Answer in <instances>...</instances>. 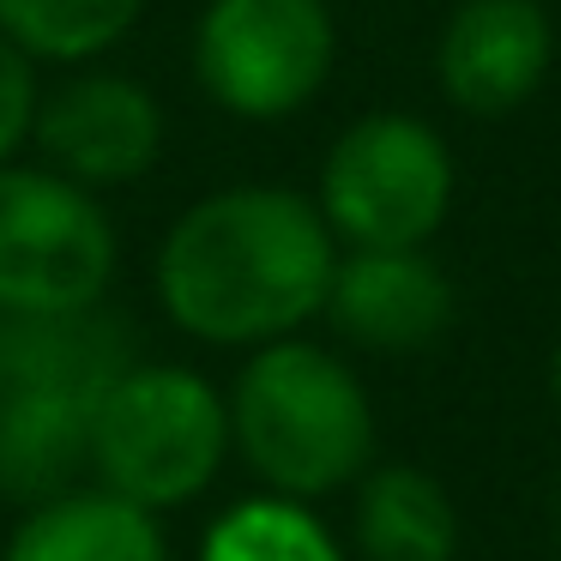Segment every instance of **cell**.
<instances>
[{
    "instance_id": "1",
    "label": "cell",
    "mask_w": 561,
    "mask_h": 561,
    "mask_svg": "<svg viewBox=\"0 0 561 561\" xmlns=\"http://www.w3.org/2000/svg\"><path fill=\"white\" fill-rule=\"evenodd\" d=\"M339 236L314 194L236 182L194 199L158 242V302L187 339L260 351L296 339L327 308Z\"/></svg>"
},
{
    "instance_id": "14",
    "label": "cell",
    "mask_w": 561,
    "mask_h": 561,
    "mask_svg": "<svg viewBox=\"0 0 561 561\" xmlns=\"http://www.w3.org/2000/svg\"><path fill=\"white\" fill-rule=\"evenodd\" d=\"M146 19V0H0V37L37 67H91L122 49Z\"/></svg>"
},
{
    "instance_id": "12",
    "label": "cell",
    "mask_w": 561,
    "mask_h": 561,
    "mask_svg": "<svg viewBox=\"0 0 561 561\" xmlns=\"http://www.w3.org/2000/svg\"><path fill=\"white\" fill-rule=\"evenodd\" d=\"M91 404L73 392H0V495L37 507L85 489Z\"/></svg>"
},
{
    "instance_id": "13",
    "label": "cell",
    "mask_w": 561,
    "mask_h": 561,
    "mask_svg": "<svg viewBox=\"0 0 561 561\" xmlns=\"http://www.w3.org/2000/svg\"><path fill=\"white\" fill-rule=\"evenodd\" d=\"M356 495V543L368 561H453L459 507L423 465H368Z\"/></svg>"
},
{
    "instance_id": "8",
    "label": "cell",
    "mask_w": 561,
    "mask_h": 561,
    "mask_svg": "<svg viewBox=\"0 0 561 561\" xmlns=\"http://www.w3.org/2000/svg\"><path fill=\"white\" fill-rule=\"evenodd\" d=\"M556 25L537 0H459L435 43V85L459 115L501 122L543 91Z\"/></svg>"
},
{
    "instance_id": "7",
    "label": "cell",
    "mask_w": 561,
    "mask_h": 561,
    "mask_svg": "<svg viewBox=\"0 0 561 561\" xmlns=\"http://www.w3.org/2000/svg\"><path fill=\"white\" fill-rule=\"evenodd\" d=\"M31 146L43 151L55 175L91 187H127L163 158V103L139 79L73 67L55 91H43Z\"/></svg>"
},
{
    "instance_id": "3",
    "label": "cell",
    "mask_w": 561,
    "mask_h": 561,
    "mask_svg": "<svg viewBox=\"0 0 561 561\" xmlns=\"http://www.w3.org/2000/svg\"><path fill=\"white\" fill-rule=\"evenodd\" d=\"M230 459V404L182 363H127L91 404V471L139 507H187Z\"/></svg>"
},
{
    "instance_id": "4",
    "label": "cell",
    "mask_w": 561,
    "mask_h": 561,
    "mask_svg": "<svg viewBox=\"0 0 561 561\" xmlns=\"http://www.w3.org/2000/svg\"><path fill=\"white\" fill-rule=\"evenodd\" d=\"M459 170L423 115L375 110L332 139L314 206L344 248H428L447 224Z\"/></svg>"
},
{
    "instance_id": "15",
    "label": "cell",
    "mask_w": 561,
    "mask_h": 561,
    "mask_svg": "<svg viewBox=\"0 0 561 561\" xmlns=\"http://www.w3.org/2000/svg\"><path fill=\"white\" fill-rule=\"evenodd\" d=\"M199 561H344L339 537L327 531L308 501L290 495H254L236 501L199 543Z\"/></svg>"
},
{
    "instance_id": "6",
    "label": "cell",
    "mask_w": 561,
    "mask_h": 561,
    "mask_svg": "<svg viewBox=\"0 0 561 561\" xmlns=\"http://www.w3.org/2000/svg\"><path fill=\"white\" fill-rule=\"evenodd\" d=\"M115 224L91 187L49 163L0 170V314H67L110 296Z\"/></svg>"
},
{
    "instance_id": "16",
    "label": "cell",
    "mask_w": 561,
    "mask_h": 561,
    "mask_svg": "<svg viewBox=\"0 0 561 561\" xmlns=\"http://www.w3.org/2000/svg\"><path fill=\"white\" fill-rule=\"evenodd\" d=\"M37 103H43V79L37 61L25 49L0 37V170L19 163V151L31 146V127H37Z\"/></svg>"
},
{
    "instance_id": "10",
    "label": "cell",
    "mask_w": 561,
    "mask_h": 561,
    "mask_svg": "<svg viewBox=\"0 0 561 561\" xmlns=\"http://www.w3.org/2000/svg\"><path fill=\"white\" fill-rule=\"evenodd\" d=\"M134 356V327L115 308L0 314V392H73L98 399Z\"/></svg>"
},
{
    "instance_id": "2",
    "label": "cell",
    "mask_w": 561,
    "mask_h": 561,
    "mask_svg": "<svg viewBox=\"0 0 561 561\" xmlns=\"http://www.w3.org/2000/svg\"><path fill=\"white\" fill-rule=\"evenodd\" d=\"M230 447L290 501H320L375 465V399L339 351L278 339L248 351L230 387Z\"/></svg>"
},
{
    "instance_id": "9",
    "label": "cell",
    "mask_w": 561,
    "mask_h": 561,
    "mask_svg": "<svg viewBox=\"0 0 561 561\" xmlns=\"http://www.w3.org/2000/svg\"><path fill=\"white\" fill-rule=\"evenodd\" d=\"M320 314L363 351L411 356L453 327L459 296L423 248H344Z\"/></svg>"
},
{
    "instance_id": "17",
    "label": "cell",
    "mask_w": 561,
    "mask_h": 561,
    "mask_svg": "<svg viewBox=\"0 0 561 561\" xmlns=\"http://www.w3.org/2000/svg\"><path fill=\"white\" fill-rule=\"evenodd\" d=\"M549 399H556V411H561V339H556V356H549Z\"/></svg>"
},
{
    "instance_id": "11",
    "label": "cell",
    "mask_w": 561,
    "mask_h": 561,
    "mask_svg": "<svg viewBox=\"0 0 561 561\" xmlns=\"http://www.w3.org/2000/svg\"><path fill=\"white\" fill-rule=\"evenodd\" d=\"M7 561H170V537L151 507L98 483L37 501L7 537Z\"/></svg>"
},
{
    "instance_id": "5",
    "label": "cell",
    "mask_w": 561,
    "mask_h": 561,
    "mask_svg": "<svg viewBox=\"0 0 561 561\" xmlns=\"http://www.w3.org/2000/svg\"><path fill=\"white\" fill-rule=\"evenodd\" d=\"M339 67L327 0H206L194 25V79L236 122H290Z\"/></svg>"
}]
</instances>
